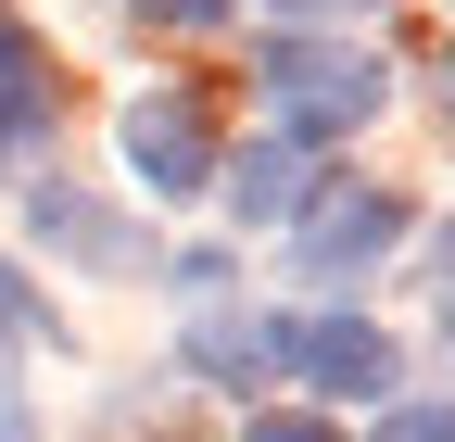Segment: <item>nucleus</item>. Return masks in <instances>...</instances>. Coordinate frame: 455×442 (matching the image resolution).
I'll return each instance as SVG.
<instances>
[{
	"instance_id": "nucleus-14",
	"label": "nucleus",
	"mask_w": 455,
	"mask_h": 442,
	"mask_svg": "<svg viewBox=\"0 0 455 442\" xmlns=\"http://www.w3.org/2000/svg\"><path fill=\"white\" fill-rule=\"evenodd\" d=\"M278 26H341V13H392V0H266Z\"/></svg>"
},
{
	"instance_id": "nucleus-16",
	"label": "nucleus",
	"mask_w": 455,
	"mask_h": 442,
	"mask_svg": "<svg viewBox=\"0 0 455 442\" xmlns=\"http://www.w3.org/2000/svg\"><path fill=\"white\" fill-rule=\"evenodd\" d=\"M443 127H455V51H443Z\"/></svg>"
},
{
	"instance_id": "nucleus-7",
	"label": "nucleus",
	"mask_w": 455,
	"mask_h": 442,
	"mask_svg": "<svg viewBox=\"0 0 455 442\" xmlns=\"http://www.w3.org/2000/svg\"><path fill=\"white\" fill-rule=\"evenodd\" d=\"M178 367L203 379V392H228V405H266L278 392V316L266 304H203L190 342H178Z\"/></svg>"
},
{
	"instance_id": "nucleus-13",
	"label": "nucleus",
	"mask_w": 455,
	"mask_h": 442,
	"mask_svg": "<svg viewBox=\"0 0 455 442\" xmlns=\"http://www.w3.org/2000/svg\"><path fill=\"white\" fill-rule=\"evenodd\" d=\"M0 442H51V430H38V392L13 379V354H0Z\"/></svg>"
},
{
	"instance_id": "nucleus-2",
	"label": "nucleus",
	"mask_w": 455,
	"mask_h": 442,
	"mask_svg": "<svg viewBox=\"0 0 455 442\" xmlns=\"http://www.w3.org/2000/svg\"><path fill=\"white\" fill-rule=\"evenodd\" d=\"M278 379H304L316 417H341V405H392L405 342H392L379 316H355V304H316V316H278Z\"/></svg>"
},
{
	"instance_id": "nucleus-12",
	"label": "nucleus",
	"mask_w": 455,
	"mask_h": 442,
	"mask_svg": "<svg viewBox=\"0 0 455 442\" xmlns=\"http://www.w3.org/2000/svg\"><path fill=\"white\" fill-rule=\"evenodd\" d=\"M140 26H164V38H203V26H241V0H127Z\"/></svg>"
},
{
	"instance_id": "nucleus-10",
	"label": "nucleus",
	"mask_w": 455,
	"mask_h": 442,
	"mask_svg": "<svg viewBox=\"0 0 455 442\" xmlns=\"http://www.w3.org/2000/svg\"><path fill=\"white\" fill-rule=\"evenodd\" d=\"M367 442H455V392H443V405H430V392H418V405H405V392H392Z\"/></svg>"
},
{
	"instance_id": "nucleus-3",
	"label": "nucleus",
	"mask_w": 455,
	"mask_h": 442,
	"mask_svg": "<svg viewBox=\"0 0 455 442\" xmlns=\"http://www.w3.org/2000/svg\"><path fill=\"white\" fill-rule=\"evenodd\" d=\"M26 241L51 253V265H76V279H164V253H152V228L114 190H89V178H26Z\"/></svg>"
},
{
	"instance_id": "nucleus-1",
	"label": "nucleus",
	"mask_w": 455,
	"mask_h": 442,
	"mask_svg": "<svg viewBox=\"0 0 455 442\" xmlns=\"http://www.w3.org/2000/svg\"><path fill=\"white\" fill-rule=\"evenodd\" d=\"M253 89H266V127H278V139L341 152L355 127H379L392 64H379V51H355L341 26H278V38L253 51Z\"/></svg>"
},
{
	"instance_id": "nucleus-6",
	"label": "nucleus",
	"mask_w": 455,
	"mask_h": 442,
	"mask_svg": "<svg viewBox=\"0 0 455 442\" xmlns=\"http://www.w3.org/2000/svg\"><path fill=\"white\" fill-rule=\"evenodd\" d=\"M316 190H329L316 152L266 127V139H241V152H215V190H203V202H228V228H291Z\"/></svg>"
},
{
	"instance_id": "nucleus-15",
	"label": "nucleus",
	"mask_w": 455,
	"mask_h": 442,
	"mask_svg": "<svg viewBox=\"0 0 455 442\" xmlns=\"http://www.w3.org/2000/svg\"><path fill=\"white\" fill-rule=\"evenodd\" d=\"M430 354H443V367H455V279H443V291H430Z\"/></svg>"
},
{
	"instance_id": "nucleus-11",
	"label": "nucleus",
	"mask_w": 455,
	"mask_h": 442,
	"mask_svg": "<svg viewBox=\"0 0 455 442\" xmlns=\"http://www.w3.org/2000/svg\"><path fill=\"white\" fill-rule=\"evenodd\" d=\"M241 442H341V417H316V405H253Z\"/></svg>"
},
{
	"instance_id": "nucleus-4",
	"label": "nucleus",
	"mask_w": 455,
	"mask_h": 442,
	"mask_svg": "<svg viewBox=\"0 0 455 442\" xmlns=\"http://www.w3.org/2000/svg\"><path fill=\"white\" fill-rule=\"evenodd\" d=\"M114 152H127L140 202H203L228 139H215V101H203V89H140L127 114H114Z\"/></svg>"
},
{
	"instance_id": "nucleus-9",
	"label": "nucleus",
	"mask_w": 455,
	"mask_h": 442,
	"mask_svg": "<svg viewBox=\"0 0 455 442\" xmlns=\"http://www.w3.org/2000/svg\"><path fill=\"white\" fill-rule=\"evenodd\" d=\"M0 354H64V316L38 304L26 265H0Z\"/></svg>"
},
{
	"instance_id": "nucleus-8",
	"label": "nucleus",
	"mask_w": 455,
	"mask_h": 442,
	"mask_svg": "<svg viewBox=\"0 0 455 442\" xmlns=\"http://www.w3.org/2000/svg\"><path fill=\"white\" fill-rule=\"evenodd\" d=\"M51 139V51L26 13H0V178H26Z\"/></svg>"
},
{
	"instance_id": "nucleus-5",
	"label": "nucleus",
	"mask_w": 455,
	"mask_h": 442,
	"mask_svg": "<svg viewBox=\"0 0 455 442\" xmlns=\"http://www.w3.org/2000/svg\"><path fill=\"white\" fill-rule=\"evenodd\" d=\"M405 241V202L392 190H316L304 215H291V279H316V291H341V279H367V265Z\"/></svg>"
}]
</instances>
